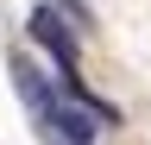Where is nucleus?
Here are the masks:
<instances>
[{
    "label": "nucleus",
    "mask_w": 151,
    "mask_h": 145,
    "mask_svg": "<svg viewBox=\"0 0 151 145\" xmlns=\"http://www.w3.org/2000/svg\"><path fill=\"white\" fill-rule=\"evenodd\" d=\"M32 38L57 57V76H63V82H76V38L63 32V13H57L50 0H44V6H32Z\"/></svg>",
    "instance_id": "2"
},
{
    "label": "nucleus",
    "mask_w": 151,
    "mask_h": 145,
    "mask_svg": "<svg viewBox=\"0 0 151 145\" xmlns=\"http://www.w3.org/2000/svg\"><path fill=\"white\" fill-rule=\"evenodd\" d=\"M13 76H19V95L32 101V114H38V126H44V139H57V145H94L107 133L113 120V107H101V101H88L82 95V82H63V88H44V76L25 63V57H13Z\"/></svg>",
    "instance_id": "1"
}]
</instances>
